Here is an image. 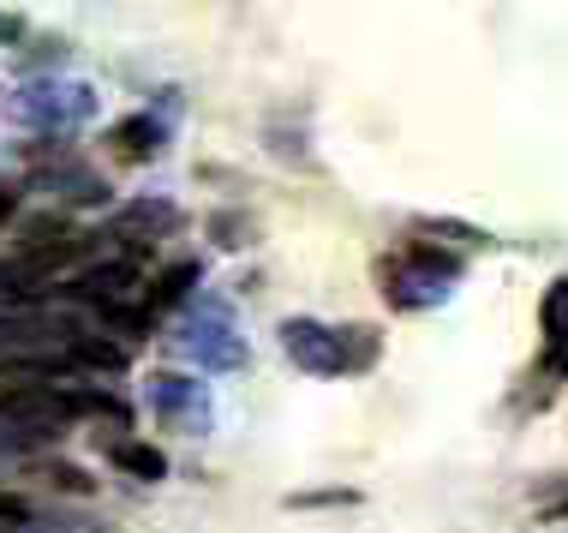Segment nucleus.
Returning <instances> with one entry per match:
<instances>
[{
	"label": "nucleus",
	"mask_w": 568,
	"mask_h": 533,
	"mask_svg": "<svg viewBox=\"0 0 568 533\" xmlns=\"http://www.w3.org/2000/svg\"><path fill=\"white\" fill-rule=\"evenodd\" d=\"M372 330L353 324V330H329L317 324V318H287L282 324V348L287 360L305 365V372L317 378H342V372H365V365L377 360V342H365Z\"/></svg>",
	"instance_id": "1"
},
{
	"label": "nucleus",
	"mask_w": 568,
	"mask_h": 533,
	"mask_svg": "<svg viewBox=\"0 0 568 533\" xmlns=\"http://www.w3.org/2000/svg\"><path fill=\"white\" fill-rule=\"evenodd\" d=\"M168 228H180V210L174 204H132L126 217L114 222V234L132 240V247H144L150 234H168Z\"/></svg>",
	"instance_id": "6"
},
{
	"label": "nucleus",
	"mask_w": 568,
	"mask_h": 533,
	"mask_svg": "<svg viewBox=\"0 0 568 533\" xmlns=\"http://www.w3.org/2000/svg\"><path fill=\"white\" fill-rule=\"evenodd\" d=\"M539 330H545V372L568 378V276L550 282V294L539 300Z\"/></svg>",
	"instance_id": "4"
},
{
	"label": "nucleus",
	"mask_w": 568,
	"mask_h": 533,
	"mask_svg": "<svg viewBox=\"0 0 568 533\" xmlns=\"http://www.w3.org/2000/svg\"><path fill=\"white\" fill-rule=\"evenodd\" d=\"M192 354L204 365H216V372H234L245 360V342L234 336V324H227L222 306H210V324H192Z\"/></svg>",
	"instance_id": "5"
},
{
	"label": "nucleus",
	"mask_w": 568,
	"mask_h": 533,
	"mask_svg": "<svg viewBox=\"0 0 568 533\" xmlns=\"http://www.w3.org/2000/svg\"><path fill=\"white\" fill-rule=\"evenodd\" d=\"M156 408L186 425H204V395H197L192 378H156Z\"/></svg>",
	"instance_id": "7"
},
{
	"label": "nucleus",
	"mask_w": 568,
	"mask_h": 533,
	"mask_svg": "<svg viewBox=\"0 0 568 533\" xmlns=\"http://www.w3.org/2000/svg\"><path fill=\"white\" fill-rule=\"evenodd\" d=\"M7 522H30V504L24 497H12V492H0V527Z\"/></svg>",
	"instance_id": "11"
},
{
	"label": "nucleus",
	"mask_w": 568,
	"mask_h": 533,
	"mask_svg": "<svg viewBox=\"0 0 568 533\" xmlns=\"http://www.w3.org/2000/svg\"><path fill=\"white\" fill-rule=\"evenodd\" d=\"M197 282V264H174V270H162L156 276V294H150V312L156 306H174V300H186V288Z\"/></svg>",
	"instance_id": "10"
},
{
	"label": "nucleus",
	"mask_w": 568,
	"mask_h": 533,
	"mask_svg": "<svg viewBox=\"0 0 568 533\" xmlns=\"http://www.w3.org/2000/svg\"><path fill=\"white\" fill-rule=\"evenodd\" d=\"M79 252H84V234H67V240H54V247H19L0 264V288H7V294H42Z\"/></svg>",
	"instance_id": "3"
},
{
	"label": "nucleus",
	"mask_w": 568,
	"mask_h": 533,
	"mask_svg": "<svg viewBox=\"0 0 568 533\" xmlns=\"http://www.w3.org/2000/svg\"><path fill=\"white\" fill-rule=\"evenodd\" d=\"M114 462L126 467V474H138V480H162L168 474V455L150 450V444H114Z\"/></svg>",
	"instance_id": "8"
},
{
	"label": "nucleus",
	"mask_w": 568,
	"mask_h": 533,
	"mask_svg": "<svg viewBox=\"0 0 568 533\" xmlns=\"http://www.w3.org/2000/svg\"><path fill=\"white\" fill-rule=\"evenodd\" d=\"M156 139H162V132L150 127V120H126V127H114V144H120V157H132V162L156 157Z\"/></svg>",
	"instance_id": "9"
},
{
	"label": "nucleus",
	"mask_w": 568,
	"mask_h": 533,
	"mask_svg": "<svg viewBox=\"0 0 568 533\" xmlns=\"http://www.w3.org/2000/svg\"><path fill=\"white\" fill-rule=\"evenodd\" d=\"M455 276H460V258L437 252V247H407L383 264V294H389V306L419 312V306H437Z\"/></svg>",
	"instance_id": "2"
}]
</instances>
